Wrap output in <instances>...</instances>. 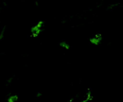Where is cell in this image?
I'll list each match as a JSON object with an SVG mask.
<instances>
[{
  "label": "cell",
  "mask_w": 123,
  "mask_h": 102,
  "mask_svg": "<svg viewBox=\"0 0 123 102\" xmlns=\"http://www.w3.org/2000/svg\"><path fill=\"white\" fill-rule=\"evenodd\" d=\"M44 24L45 22L43 21H40L37 24L35 25V26H33L31 28L30 31L32 34L33 36L37 37L41 32L44 30V29H43V28L44 27Z\"/></svg>",
  "instance_id": "obj_1"
},
{
  "label": "cell",
  "mask_w": 123,
  "mask_h": 102,
  "mask_svg": "<svg viewBox=\"0 0 123 102\" xmlns=\"http://www.w3.org/2000/svg\"><path fill=\"white\" fill-rule=\"evenodd\" d=\"M103 40V37L100 34H97L94 37H92L89 38V42L91 44H94L95 46H98L101 44Z\"/></svg>",
  "instance_id": "obj_2"
},
{
  "label": "cell",
  "mask_w": 123,
  "mask_h": 102,
  "mask_svg": "<svg viewBox=\"0 0 123 102\" xmlns=\"http://www.w3.org/2000/svg\"><path fill=\"white\" fill-rule=\"evenodd\" d=\"M93 99V96H92V92H91V90H87V92L86 93L85 95V98H83L82 100L81 101V102H88L89 101L92 100Z\"/></svg>",
  "instance_id": "obj_3"
},
{
  "label": "cell",
  "mask_w": 123,
  "mask_h": 102,
  "mask_svg": "<svg viewBox=\"0 0 123 102\" xmlns=\"http://www.w3.org/2000/svg\"><path fill=\"white\" fill-rule=\"evenodd\" d=\"M18 100V96L16 94L11 95L7 99V101L9 102H15Z\"/></svg>",
  "instance_id": "obj_4"
},
{
  "label": "cell",
  "mask_w": 123,
  "mask_h": 102,
  "mask_svg": "<svg viewBox=\"0 0 123 102\" xmlns=\"http://www.w3.org/2000/svg\"><path fill=\"white\" fill-rule=\"evenodd\" d=\"M59 46L62 48H64V49H67V50H68V49H70V45L69 44H68V43H67L65 41H63V42H61L60 43H59Z\"/></svg>",
  "instance_id": "obj_5"
},
{
  "label": "cell",
  "mask_w": 123,
  "mask_h": 102,
  "mask_svg": "<svg viewBox=\"0 0 123 102\" xmlns=\"http://www.w3.org/2000/svg\"><path fill=\"white\" fill-rule=\"evenodd\" d=\"M5 30H6V27H4L3 28V30H2L1 34H0V40H1L2 38L4 37V32H5Z\"/></svg>",
  "instance_id": "obj_6"
},
{
  "label": "cell",
  "mask_w": 123,
  "mask_h": 102,
  "mask_svg": "<svg viewBox=\"0 0 123 102\" xmlns=\"http://www.w3.org/2000/svg\"><path fill=\"white\" fill-rule=\"evenodd\" d=\"M42 96V93L41 92H37V93L36 94V97L37 98H39V97H41Z\"/></svg>",
  "instance_id": "obj_7"
},
{
  "label": "cell",
  "mask_w": 123,
  "mask_h": 102,
  "mask_svg": "<svg viewBox=\"0 0 123 102\" xmlns=\"http://www.w3.org/2000/svg\"><path fill=\"white\" fill-rule=\"evenodd\" d=\"M13 77H12V78H10V79L8 80V83H9V84H10V83L13 81Z\"/></svg>",
  "instance_id": "obj_8"
},
{
  "label": "cell",
  "mask_w": 123,
  "mask_h": 102,
  "mask_svg": "<svg viewBox=\"0 0 123 102\" xmlns=\"http://www.w3.org/2000/svg\"><path fill=\"white\" fill-rule=\"evenodd\" d=\"M67 23V20H66V19L62 20V21H61L62 24H65V23Z\"/></svg>",
  "instance_id": "obj_9"
},
{
  "label": "cell",
  "mask_w": 123,
  "mask_h": 102,
  "mask_svg": "<svg viewBox=\"0 0 123 102\" xmlns=\"http://www.w3.org/2000/svg\"><path fill=\"white\" fill-rule=\"evenodd\" d=\"M74 100H75V98H70V100H69V102H74Z\"/></svg>",
  "instance_id": "obj_10"
},
{
  "label": "cell",
  "mask_w": 123,
  "mask_h": 102,
  "mask_svg": "<svg viewBox=\"0 0 123 102\" xmlns=\"http://www.w3.org/2000/svg\"><path fill=\"white\" fill-rule=\"evenodd\" d=\"M79 97H80V95H79V94H76V96H75V98H79Z\"/></svg>",
  "instance_id": "obj_11"
},
{
  "label": "cell",
  "mask_w": 123,
  "mask_h": 102,
  "mask_svg": "<svg viewBox=\"0 0 123 102\" xmlns=\"http://www.w3.org/2000/svg\"><path fill=\"white\" fill-rule=\"evenodd\" d=\"M36 6H37V5H38V3H37V1L36 2Z\"/></svg>",
  "instance_id": "obj_12"
}]
</instances>
